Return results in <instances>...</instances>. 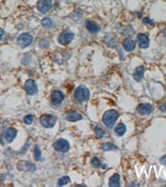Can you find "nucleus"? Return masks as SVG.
I'll list each match as a JSON object with an SVG mask.
<instances>
[{"label": "nucleus", "instance_id": "obj_29", "mask_svg": "<svg viewBox=\"0 0 166 187\" xmlns=\"http://www.w3.org/2000/svg\"><path fill=\"white\" fill-rule=\"evenodd\" d=\"M160 163H161L162 165L166 166V155H164V156H162V157L160 158Z\"/></svg>", "mask_w": 166, "mask_h": 187}, {"label": "nucleus", "instance_id": "obj_30", "mask_svg": "<svg viewBox=\"0 0 166 187\" xmlns=\"http://www.w3.org/2000/svg\"><path fill=\"white\" fill-rule=\"evenodd\" d=\"M3 36H4V30L1 27H0V40L3 38Z\"/></svg>", "mask_w": 166, "mask_h": 187}, {"label": "nucleus", "instance_id": "obj_4", "mask_svg": "<svg viewBox=\"0 0 166 187\" xmlns=\"http://www.w3.org/2000/svg\"><path fill=\"white\" fill-rule=\"evenodd\" d=\"M40 121V124L44 127V128H52L54 127V125L56 124V117L50 115V114H44L40 117L39 119Z\"/></svg>", "mask_w": 166, "mask_h": 187}, {"label": "nucleus", "instance_id": "obj_11", "mask_svg": "<svg viewBox=\"0 0 166 187\" xmlns=\"http://www.w3.org/2000/svg\"><path fill=\"white\" fill-rule=\"evenodd\" d=\"M51 99H52V102H53L54 104L58 105V104H60L63 101H64L65 96H64V94H63L62 92H60V91H54V92L52 93Z\"/></svg>", "mask_w": 166, "mask_h": 187}, {"label": "nucleus", "instance_id": "obj_24", "mask_svg": "<svg viewBox=\"0 0 166 187\" xmlns=\"http://www.w3.org/2000/svg\"><path fill=\"white\" fill-rule=\"evenodd\" d=\"M70 181V178L68 176H63L58 180V185H65Z\"/></svg>", "mask_w": 166, "mask_h": 187}, {"label": "nucleus", "instance_id": "obj_18", "mask_svg": "<svg viewBox=\"0 0 166 187\" xmlns=\"http://www.w3.org/2000/svg\"><path fill=\"white\" fill-rule=\"evenodd\" d=\"M114 132L118 136H122L126 133V126L123 123H119L118 125L115 126L114 128Z\"/></svg>", "mask_w": 166, "mask_h": 187}, {"label": "nucleus", "instance_id": "obj_25", "mask_svg": "<svg viewBox=\"0 0 166 187\" xmlns=\"http://www.w3.org/2000/svg\"><path fill=\"white\" fill-rule=\"evenodd\" d=\"M91 164L93 165V167L94 168H99V167H101V161H100V159L98 158V157H94V158H92V160H91Z\"/></svg>", "mask_w": 166, "mask_h": 187}, {"label": "nucleus", "instance_id": "obj_19", "mask_svg": "<svg viewBox=\"0 0 166 187\" xmlns=\"http://www.w3.org/2000/svg\"><path fill=\"white\" fill-rule=\"evenodd\" d=\"M82 16H83L82 10L78 8V9H76V10L73 12V14L72 15V20H73V21H78V20L81 19Z\"/></svg>", "mask_w": 166, "mask_h": 187}, {"label": "nucleus", "instance_id": "obj_22", "mask_svg": "<svg viewBox=\"0 0 166 187\" xmlns=\"http://www.w3.org/2000/svg\"><path fill=\"white\" fill-rule=\"evenodd\" d=\"M41 23H42V26L45 27V28H50V27H52V21L50 20V19H48V18H45V19H43L42 20V22H41Z\"/></svg>", "mask_w": 166, "mask_h": 187}, {"label": "nucleus", "instance_id": "obj_23", "mask_svg": "<svg viewBox=\"0 0 166 187\" xmlns=\"http://www.w3.org/2000/svg\"><path fill=\"white\" fill-rule=\"evenodd\" d=\"M34 158L36 161H40L41 160V151L39 149V147L36 145L34 148Z\"/></svg>", "mask_w": 166, "mask_h": 187}, {"label": "nucleus", "instance_id": "obj_16", "mask_svg": "<svg viewBox=\"0 0 166 187\" xmlns=\"http://www.w3.org/2000/svg\"><path fill=\"white\" fill-rule=\"evenodd\" d=\"M66 118H67L68 121L76 122V121H79V120L82 119V115L80 114V113H77V112H70V113H68Z\"/></svg>", "mask_w": 166, "mask_h": 187}, {"label": "nucleus", "instance_id": "obj_2", "mask_svg": "<svg viewBox=\"0 0 166 187\" xmlns=\"http://www.w3.org/2000/svg\"><path fill=\"white\" fill-rule=\"evenodd\" d=\"M74 95H75V99H76L78 101L83 102V101H86L87 100L89 99L90 93H89V90H88V89H87L85 86L81 85V86H79V87L76 88L75 94H74Z\"/></svg>", "mask_w": 166, "mask_h": 187}, {"label": "nucleus", "instance_id": "obj_28", "mask_svg": "<svg viewBox=\"0 0 166 187\" xmlns=\"http://www.w3.org/2000/svg\"><path fill=\"white\" fill-rule=\"evenodd\" d=\"M159 110L162 111V112H166V102L162 103L160 106H159Z\"/></svg>", "mask_w": 166, "mask_h": 187}, {"label": "nucleus", "instance_id": "obj_14", "mask_svg": "<svg viewBox=\"0 0 166 187\" xmlns=\"http://www.w3.org/2000/svg\"><path fill=\"white\" fill-rule=\"evenodd\" d=\"M144 73H145V67L143 66H138L135 69V72H134V74H133V77H134V79H135V81L140 82V81L144 77Z\"/></svg>", "mask_w": 166, "mask_h": 187}, {"label": "nucleus", "instance_id": "obj_27", "mask_svg": "<svg viewBox=\"0 0 166 187\" xmlns=\"http://www.w3.org/2000/svg\"><path fill=\"white\" fill-rule=\"evenodd\" d=\"M143 22H144L145 24H153V23H154V22H153V20H151L149 18H145V19L143 20Z\"/></svg>", "mask_w": 166, "mask_h": 187}, {"label": "nucleus", "instance_id": "obj_31", "mask_svg": "<svg viewBox=\"0 0 166 187\" xmlns=\"http://www.w3.org/2000/svg\"><path fill=\"white\" fill-rule=\"evenodd\" d=\"M163 34H164V35L166 36V28H165V29L163 30Z\"/></svg>", "mask_w": 166, "mask_h": 187}, {"label": "nucleus", "instance_id": "obj_3", "mask_svg": "<svg viewBox=\"0 0 166 187\" xmlns=\"http://www.w3.org/2000/svg\"><path fill=\"white\" fill-rule=\"evenodd\" d=\"M33 41V37L30 33L25 32V33H22L18 37V44L21 48H27L28 47Z\"/></svg>", "mask_w": 166, "mask_h": 187}, {"label": "nucleus", "instance_id": "obj_26", "mask_svg": "<svg viewBox=\"0 0 166 187\" xmlns=\"http://www.w3.org/2000/svg\"><path fill=\"white\" fill-rule=\"evenodd\" d=\"M23 122L27 124V125H30L31 123L33 122V116L29 114V115H27L25 118H23Z\"/></svg>", "mask_w": 166, "mask_h": 187}, {"label": "nucleus", "instance_id": "obj_5", "mask_svg": "<svg viewBox=\"0 0 166 187\" xmlns=\"http://www.w3.org/2000/svg\"><path fill=\"white\" fill-rule=\"evenodd\" d=\"M74 38V33L69 30H66L59 36V43L62 45H68L73 41Z\"/></svg>", "mask_w": 166, "mask_h": 187}, {"label": "nucleus", "instance_id": "obj_8", "mask_svg": "<svg viewBox=\"0 0 166 187\" xmlns=\"http://www.w3.org/2000/svg\"><path fill=\"white\" fill-rule=\"evenodd\" d=\"M137 111L142 115H149L153 112V106L149 103H141L138 105Z\"/></svg>", "mask_w": 166, "mask_h": 187}, {"label": "nucleus", "instance_id": "obj_6", "mask_svg": "<svg viewBox=\"0 0 166 187\" xmlns=\"http://www.w3.org/2000/svg\"><path fill=\"white\" fill-rule=\"evenodd\" d=\"M54 148L55 150H57L59 152L65 153V152H68L69 149V143L68 142V140L64 139H59L54 143Z\"/></svg>", "mask_w": 166, "mask_h": 187}, {"label": "nucleus", "instance_id": "obj_21", "mask_svg": "<svg viewBox=\"0 0 166 187\" xmlns=\"http://www.w3.org/2000/svg\"><path fill=\"white\" fill-rule=\"evenodd\" d=\"M95 134H96L98 139H102V137L105 135V131L100 127H96L95 128Z\"/></svg>", "mask_w": 166, "mask_h": 187}, {"label": "nucleus", "instance_id": "obj_17", "mask_svg": "<svg viewBox=\"0 0 166 187\" xmlns=\"http://www.w3.org/2000/svg\"><path fill=\"white\" fill-rule=\"evenodd\" d=\"M109 186L110 187H119L120 186V176L119 175H113L109 180Z\"/></svg>", "mask_w": 166, "mask_h": 187}, {"label": "nucleus", "instance_id": "obj_10", "mask_svg": "<svg viewBox=\"0 0 166 187\" xmlns=\"http://www.w3.org/2000/svg\"><path fill=\"white\" fill-rule=\"evenodd\" d=\"M138 41H139V46L142 49H147L149 45V40H148V36L147 34H143V33H139L137 35Z\"/></svg>", "mask_w": 166, "mask_h": 187}, {"label": "nucleus", "instance_id": "obj_15", "mask_svg": "<svg viewBox=\"0 0 166 187\" xmlns=\"http://www.w3.org/2000/svg\"><path fill=\"white\" fill-rule=\"evenodd\" d=\"M86 28L88 29V31L92 32V33H96L100 30V27L95 22H91V21H87L86 22Z\"/></svg>", "mask_w": 166, "mask_h": 187}, {"label": "nucleus", "instance_id": "obj_20", "mask_svg": "<svg viewBox=\"0 0 166 187\" xmlns=\"http://www.w3.org/2000/svg\"><path fill=\"white\" fill-rule=\"evenodd\" d=\"M102 149L104 150V151L114 150V149H116V146H115V145H113V143L106 142V143H103V144H102Z\"/></svg>", "mask_w": 166, "mask_h": 187}, {"label": "nucleus", "instance_id": "obj_1", "mask_svg": "<svg viewBox=\"0 0 166 187\" xmlns=\"http://www.w3.org/2000/svg\"><path fill=\"white\" fill-rule=\"evenodd\" d=\"M118 118V112L114 109L108 110L103 115V123H104L108 128H113L114 123Z\"/></svg>", "mask_w": 166, "mask_h": 187}, {"label": "nucleus", "instance_id": "obj_7", "mask_svg": "<svg viewBox=\"0 0 166 187\" xmlns=\"http://www.w3.org/2000/svg\"><path fill=\"white\" fill-rule=\"evenodd\" d=\"M36 6H37V9L39 12L42 14H46L51 9L52 2H51V0H38Z\"/></svg>", "mask_w": 166, "mask_h": 187}, {"label": "nucleus", "instance_id": "obj_12", "mask_svg": "<svg viewBox=\"0 0 166 187\" xmlns=\"http://www.w3.org/2000/svg\"><path fill=\"white\" fill-rule=\"evenodd\" d=\"M136 47V43L133 39L131 38H126L123 41V48L125 51L127 52H132Z\"/></svg>", "mask_w": 166, "mask_h": 187}, {"label": "nucleus", "instance_id": "obj_13", "mask_svg": "<svg viewBox=\"0 0 166 187\" xmlns=\"http://www.w3.org/2000/svg\"><path fill=\"white\" fill-rule=\"evenodd\" d=\"M16 135H17V130L15 128H9L5 131V140L8 142H12Z\"/></svg>", "mask_w": 166, "mask_h": 187}, {"label": "nucleus", "instance_id": "obj_9", "mask_svg": "<svg viewBox=\"0 0 166 187\" xmlns=\"http://www.w3.org/2000/svg\"><path fill=\"white\" fill-rule=\"evenodd\" d=\"M25 89H26V92L28 95H34L37 92V86L33 79H28L26 81Z\"/></svg>", "mask_w": 166, "mask_h": 187}]
</instances>
